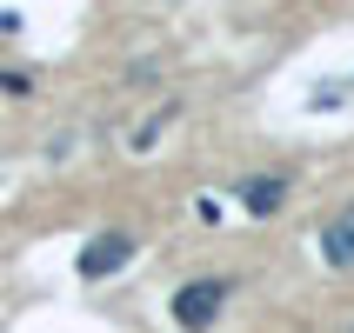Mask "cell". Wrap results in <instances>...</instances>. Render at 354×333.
<instances>
[{
  "label": "cell",
  "mask_w": 354,
  "mask_h": 333,
  "mask_svg": "<svg viewBox=\"0 0 354 333\" xmlns=\"http://www.w3.org/2000/svg\"><path fill=\"white\" fill-rule=\"evenodd\" d=\"M221 307H227V280H187V287L174 294V327H187V333H207Z\"/></svg>",
  "instance_id": "1"
},
{
  "label": "cell",
  "mask_w": 354,
  "mask_h": 333,
  "mask_svg": "<svg viewBox=\"0 0 354 333\" xmlns=\"http://www.w3.org/2000/svg\"><path fill=\"white\" fill-rule=\"evenodd\" d=\"M134 260V234H94L80 247V280H107Z\"/></svg>",
  "instance_id": "2"
},
{
  "label": "cell",
  "mask_w": 354,
  "mask_h": 333,
  "mask_svg": "<svg viewBox=\"0 0 354 333\" xmlns=\"http://www.w3.org/2000/svg\"><path fill=\"white\" fill-rule=\"evenodd\" d=\"M241 200H248V214H274L281 200H288V180L281 174H254V180H241Z\"/></svg>",
  "instance_id": "4"
},
{
  "label": "cell",
  "mask_w": 354,
  "mask_h": 333,
  "mask_svg": "<svg viewBox=\"0 0 354 333\" xmlns=\"http://www.w3.org/2000/svg\"><path fill=\"white\" fill-rule=\"evenodd\" d=\"M321 260H328L335 274H354V207L321 227Z\"/></svg>",
  "instance_id": "3"
}]
</instances>
